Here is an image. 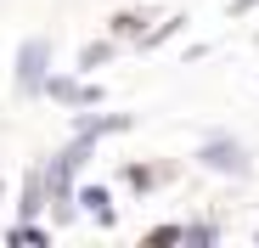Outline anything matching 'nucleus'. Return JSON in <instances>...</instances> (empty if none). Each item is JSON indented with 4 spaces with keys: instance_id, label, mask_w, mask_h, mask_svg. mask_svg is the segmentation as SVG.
I'll return each instance as SVG.
<instances>
[{
    "instance_id": "nucleus-15",
    "label": "nucleus",
    "mask_w": 259,
    "mask_h": 248,
    "mask_svg": "<svg viewBox=\"0 0 259 248\" xmlns=\"http://www.w3.org/2000/svg\"><path fill=\"white\" fill-rule=\"evenodd\" d=\"M0 197H6V192H0Z\"/></svg>"
},
{
    "instance_id": "nucleus-8",
    "label": "nucleus",
    "mask_w": 259,
    "mask_h": 248,
    "mask_svg": "<svg viewBox=\"0 0 259 248\" xmlns=\"http://www.w3.org/2000/svg\"><path fill=\"white\" fill-rule=\"evenodd\" d=\"M118 57V39L107 34V39H84V46H79V57H73V68L79 73H96V68H107Z\"/></svg>"
},
{
    "instance_id": "nucleus-6",
    "label": "nucleus",
    "mask_w": 259,
    "mask_h": 248,
    "mask_svg": "<svg viewBox=\"0 0 259 248\" xmlns=\"http://www.w3.org/2000/svg\"><path fill=\"white\" fill-rule=\"evenodd\" d=\"M152 17H158L152 6H124V12H113V17H107V34L118 39V46H136V39H141V28H147Z\"/></svg>"
},
{
    "instance_id": "nucleus-3",
    "label": "nucleus",
    "mask_w": 259,
    "mask_h": 248,
    "mask_svg": "<svg viewBox=\"0 0 259 248\" xmlns=\"http://www.w3.org/2000/svg\"><path fill=\"white\" fill-rule=\"evenodd\" d=\"M39 96H51V102H62V107H102V85H84V79H73V73H46L39 79Z\"/></svg>"
},
{
    "instance_id": "nucleus-9",
    "label": "nucleus",
    "mask_w": 259,
    "mask_h": 248,
    "mask_svg": "<svg viewBox=\"0 0 259 248\" xmlns=\"http://www.w3.org/2000/svg\"><path fill=\"white\" fill-rule=\"evenodd\" d=\"M181 242L186 248H214L220 242V226L214 220H181Z\"/></svg>"
},
{
    "instance_id": "nucleus-10",
    "label": "nucleus",
    "mask_w": 259,
    "mask_h": 248,
    "mask_svg": "<svg viewBox=\"0 0 259 248\" xmlns=\"http://www.w3.org/2000/svg\"><path fill=\"white\" fill-rule=\"evenodd\" d=\"M6 242H51V226H39V220H12V226H6Z\"/></svg>"
},
{
    "instance_id": "nucleus-5",
    "label": "nucleus",
    "mask_w": 259,
    "mask_h": 248,
    "mask_svg": "<svg viewBox=\"0 0 259 248\" xmlns=\"http://www.w3.org/2000/svg\"><path fill=\"white\" fill-rule=\"evenodd\" d=\"M124 130H136V113H73V136L107 141V136H124Z\"/></svg>"
},
{
    "instance_id": "nucleus-1",
    "label": "nucleus",
    "mask_w": 259,
    "mask_h": 248,
    "mask_svg": "<svg viewBox=\"0 0 259 248\" xmlns=\"http://www.w3.org/2000/svg\"><path fill=\"white\" fill-rule=\"evenodd\" d=\"M192 163H197V170H208V175H220V181H253V152H248V141L231 136V130L203 136L197 152H192Z\"/></svg>"
},
{
    "instance_id": "nucleus-13",
    "label": "nucleus",
    "mask_w": 259,
    "mask_h": 248,
    "mask_svg": "<svg viewBox=\"0 0 259 248\" xmlns=\"http://www.w3.org/2000/svg\"><path fill=\"white\" fill-rule=\"evenodd\" d=\"M253 46H259V28H253Z\"/></svg>"
},
{
    "instance_id": "nucleus-4",
    "label": "nucleus",
    "mask_w": 259,
    "mask_h": 248,
    "mask_svg": "<svg viewBox=\"0 0 259 248\" xmlns=\"http://www.w3.org/2000/svg\"><path fill=\"white\" fill-rule=\"evenodd\" d=\"M73 203H79V215H84V220H96L102 231H113V226H118V209H113V192H107L102 181H91V186H73Z\"/></svg>"
},
{
    "instance_id": "nucleus-14",
    "label": "nucleus",
    "mask_w": 259,
    "mask_h": 248,
    "mask_svg": "<svg viewBox=\"0 0 259 248\" xmlns=\"http://www.w3.org/2000/svg\"><path fill=\"white\" fill-rule=\"evenodd\" d=\"M253 242H259V226H253Z\"/></svg>"
},
{
    "instance_id": "nucleus-11",
    "label": "nucleus",
    "mask_w": 259,
    "mask_h": 248,
    "mask_svg": "<svg viewBox=\"0 0 259 248\" xmlns=\"http://www.w3.org/2000/svg\"><path fill=\"white\" fill-rule=\"evenodd\" d=\"M147 242H152V248H169V242H181V220H163V226H152V231H147Z\"/></svg>"
},
{
    "instance_id": "nucleus-2",
    "label": "nucleus",
    "mask_w": 259,
    "mask_h": 248,
    "mask_svg": "<svg viewBox=\"0 0 259 248\" xmlns=\"http://www.w3.org/2000/svg\"><path fill=\"white\" fill-rule=\"evenodd\" d=\"M51 57H57V46H51V39L46 34H28L23 39V46H17V91L23 96H39V79H46L51 73Z\"/></svg>"
},
{
    "instance_id": "nucleus-12",
    "label": "nucleus",
    "mask_w": 259,
    "mask_h": 248,
    "mask_svg": "<svg viewBox=\"0 0 259 248\" xmlns=\"http://www.w3.org/2000/svg\"><path fill=\"white\" fill-rule=\"evenodd\" d=\"M226 12H231V17H248V12H259V0H231Z\"/></svg>"
},
{
    "instance_id": "nucleus-7",
    "label": "nucleus",
    "mask_w": 259,
    "mask_h": 248,
    "mask_svg": "<svg viewBox=\"0 0 259 248\" xmlns=\"http://www.w3.org/2000/svg\"><path fill=\"white\" fill-rule=\"evenodd\" d=\"M118 181H124L130 192H152V186H163V181H175V170H169V163H124Z\"/></svg>"
}]
</instances>
